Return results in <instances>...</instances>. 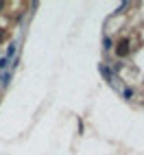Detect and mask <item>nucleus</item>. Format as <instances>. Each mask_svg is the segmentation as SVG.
Instances as JSON below:
<instances>
[{
    "label": "nucleus",
    "mask_w": 144,
    "mask_h": 155,
    "mask_svg": "<svg viewBox=\"0 0 144 155\" xmlns=\"http://www.w3.org/2000/svg\"><path fill=\"white\" fill-rule=\"evenodd\" d=\"M127 53H129V42H122L118 48V55H127Z\"/></svg>",
    "instance_id": "f257e3e1"
},
{
    "label": "nucleus",
    "mask_w": 144,
    "mask_h": 155,
    "mask_svg": "<svg viewBox=\"0 0 144 155\" xmlns=\"http://www.w3.org/2000/svg\"><path fill=\"white\" fill-rule=\"evenodd\" d=\"M15 46H18V44H11V46H9V50H7V59H9V57H13V55H15V50H18Z\"/></svg>",
    "instance_id": "f03ea898"
},
{
    "label": "nucleus",
    "mask_w": 144,
    "mask_h": 155,
    "mask_svg": "<svg viewBox=\"0 0 144 155\" xmlns=\"http://www.w3.org/2000/svg\"><path fill=\"white\" fill-rule=\"evenodd\" d=\"M7 64H9V59H7V57H2V59H0V70H5V68H7Z\"/></svg>",
    "instance_id": "7ed1b4c3"
},
{
    "label": "nucleus",
    "mask_w": 144,
    "mask_h": 155,
    "mask_svg": "<svg viewBox=\"0 0 144 155\" xmlns=\"http://www.w3.org/2000/svg\"><path fill=\"white\" fill-rule=\"evenodd\" d=\"M103 44H105V50H109V48H111V39L105 37V42H103Z\"/></svg>",
    "instance_id": "20e7f679"
},
{
    "label": "nucleus",
    "mask_w": 144,
    "mask_h": 155,
    "mask_svg": "<svg viewBox=\"0 0 144 155\" xmlns=\"http://www.w3.org/2000/svg\"><path fill=\"white\" fill-rule=\"evenodd\" d=\"M2 39H5V31H0V42H2Z\"/></svg>",
    "instance_id": "39448f33"
}]
</instances>
